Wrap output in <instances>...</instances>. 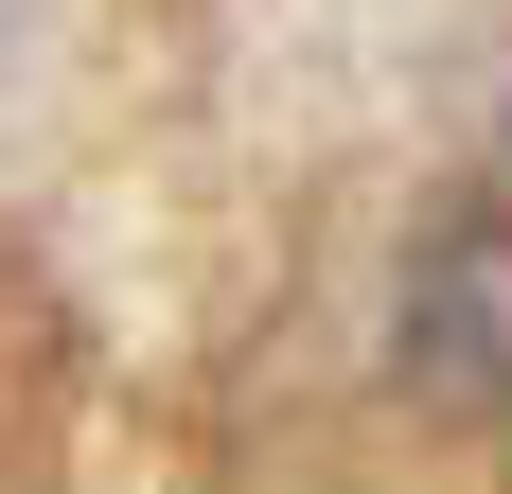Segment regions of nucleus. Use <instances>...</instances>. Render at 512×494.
<instances>
[{
  "label": "nucleus",
  "instance_id": "1",
  "mask_svg": "<svg viewBox=\"0 0 512 494\" xmlns=\"http://www.w3.org/2000/svg\"><path fill=\"white\" fill-rule=\"evenodd\" d=\"M389 353H407V389H424V406L512 424V195H495V212H442V230L407 247Z\"/></svg>",
  "mask_w": 512,
  "mask_h": 494
},
{
  "label": "nucleus",
  "instance_id": "2",
  "mask_svg": "<svg viewBox=\"0 0 512 494\" xmlns=\"http://www.w3.org/2000/svg\"><path fill=\"white\" fill-rule=\"evenodd\" d=\"M18 36H36V0H0V53H18Z\"/></svg>",
  "mask_w": 512,
  "mask_h": 494
}]
</instances>
